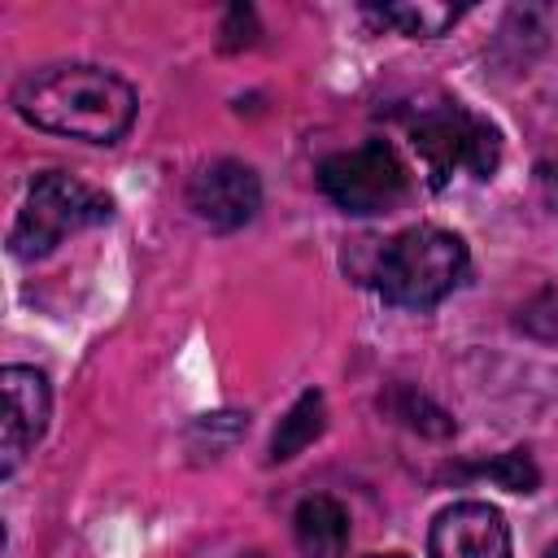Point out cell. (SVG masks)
Instances as JSON below:
<instances>
[{"instance_id":"obj_10","label":"cell","mask_w":558,"mask_h":558,"mask_svg":"<svg viewBox=\"0 0 558 558\" xmlns=\"http://www.w3.org/2000/svg\"><path fill=\"white\" fill-rule=\"evenodd\" d=\"M458 13H462V9H453V4H432V0H418V4H379V9H366V17H371V22L392 26V31L410 35V39H436V35H445V31L458 22Z\"/></svg>"},{"instance_id":"obj_3","label":"cell","mask_w":558,"mask_h":558,"mask_svg":"<svg viewBox=\"0 0 558 558\" xmlns=\"http://www.w3.org/2000/svg\"><path fill=\"white\" fill-rule=\"evenodd\" d=\"M410 144L427 170L432 187H449L458 174L471 179H493L501 161V135L488 118L471 113L458 100L423 105L410 118Z\"/></svg>"},{"instance_id":"obj_2","label":"cell","mask_w":558,"mask_h":558,"mask_svg":"<svg viewBox=\"0 0 558 558\" xmlns=\"http://www.w3.org/2000/svg\"><path fill=\"white\" fill-rule=\"evenodd\" d=\"M466 266H471V253H466L462 235L432 227V222H418V227L397 231L379 248L371 279L388 305L432 310L466 279Z\"/></svg>"},{"instance_id":"obj_12","label":"cell","mask_w":558,"mask_h":558,"mask_svg":"<svg viewBox=\"0 0 558 558\" xmlns=\"http://www.w3.org/2000/svg\"><path fill=\"white\" fill-rule=\"evenodd\" d=\"M366 558H405V554H366Z\"/></svg>"},{"instance_id":"obj_5","label":"cell","mask_w":558,"mask_h":558,"mask_svg":"<svg viewBox=\"0 0 558 558\" xmlns=\"http://www.w3.org/2000/svg\"><path fill=\"white\" fill-rule=\"evenodd\" d=\"M318 187L336 209L371 218V214H392L410 196V170L392 144L366 140L357 148L323 157Z\"/></svg>"},{"instance_id":"obj_7","label":"cell","mask_w":558,"mask_h":558,"mask_svg":"<svg viewBox=\"0 0 558 558\" xmlns=\"http://www.w3.org/2000/svg\"><path fill=\"white\" fill-rule=\"evenodd\" d=\"M427 558H510V527L488 501H453L432 519Z\"/></svg>"},{"instance_id":"obj_8","label":"cell","mask_w":558,"mask_h":558,"mask_svg":"<svg viewBox=\"0 0 558 558\" xmlns=\"http://www.w3.org/2000/svg\"><path fill=\"white\" fill-rule=\"evenodd\" d=\"M4 384V445H0V475L9 480L22 458L39 445L44 427H48V379L35 366H4L0 375Z\"/></svg>"},{"instance_id":"obj_11","label":"cell","mask_w":558,"mask_h":558,"mask_svg":"<svg viewBox=\"0 0 558 558\" xmlns=\"http://www.w3.org/2000/svg\"><path fill=\"white\" fill-rule=\"evenodd\" d=\"M323 414H327V405H323V392H301L296 397V405L279 418V427H275V436H270V462H288V458H296L318 432H323Z\"/></svg>"},{"instance_id":"obj_6","label":"cell","mask_w":558,"mask_h":558,"mask_svg":"<svg viewBox=\"0 0 558 558\" xmlns=\"http://www.w3.org/2000/svg\"><path fill=\"white\" fill-rule=\"evenodd\" d=\"M187 205L214 231H235L262 209V183H257L253 166H244L235 157H222V161H209L187 183Z\"/></svg>"},{"instance_id":"obj_14","label":"cell","mask_w":558,"mask_h":558,"mask_svg":"<svg viewBox=\"0 0 558 558\" xmlns=\"http://www.w3.org/2000/svg\"><path fill=\"white\" fill-rule=\"evenodd\" d=\"M240 558H270V554H240Z\"/></svg>"},{"instance_id":"obj_4","label":"cell","mask_w":558,"mask_h":558,"mask_svg":"<svg viewBox=\"0 0 558 558\" xmlns=\"http://www.w3.org/2000/svg\"><path fill=\"white\" fill-rule=\"evenodd\" d=\"M109 214H113V201L100 187L65 174V170H48L31 183V196L9 231V248L22 262L48 257L61 240H70L96 222H109Z\"/></svg>"},{"instance_id":"obj_9","label":"cell","mask_w":558,"mask_h":558,"mask_svg":"<svg viewBox=\"0 0 558 558\" xmlns=\"http://www.w3.org/2000/svg\"><path fill=\"white\" fill-rule=\"evenodd\" d=\"M292 536L301 558H344L349 549V510L336 497H305L292 514Z\"/></svg>"},{"instance_id":"obj_1","label":"cell","mask_w":558,"mask_h":558,"mask_svg":"<svg viewBox=\"0 0 558 558\" xmlns=\"http://www.w3.org/2000/svg\"><path fill=\"white\" fill-rule=\"evenodd\" d=\"M13 109L52 135L118 144L140 109L135 87L105 65H48L13 87Z\"/></svg>"},{"instance_id":"obj_13","label":"cell","mask_w":558,"mask_h":558,"mask_svg":"<svg viewBox=\"0 0 558 558\" xmlns=\"http://www.w3.org/2000/svg\"><path fill=\"white\" fill-rule=\"evenodd\" d=\"M545 558H558V545H549V549H545Z\"/></svg>"}]
</instances>
